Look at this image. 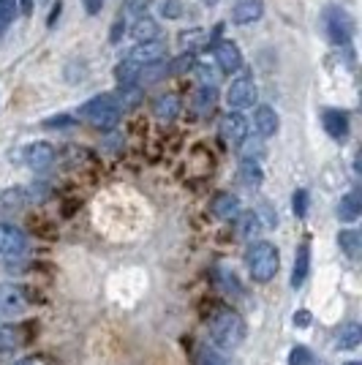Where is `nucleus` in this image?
<instances>
[{
	"instance_id": "c756f323",
	"label": "nucleus",
	"mask_w": 362,
	"mask_h": 365,
	"mask_svg": "<svg viewBox=\"0 0 362 365\" xmlns=\"http://www.w3.org/2000/svg\"><path fill=\"white\" fill-rule=\"evenodd\" d=\"M16 0H0V28H6L11 19L16 16Z\"/></svg>"
},
{
	"instance_id": "ea45409f",
	"label": "nucleus",
	"mask_w": 362,
	"mask_h": 365,
	"mask_svg": "<svg viewBox=\"0 0 362 365\" xmlns=\"http://www.w3.org/2000/svg\"><path fill=\"white\" fill-rule=\"evenodd\" d=\"M16 6L22 9V14H31L33 11V0H16Z\"/></svg>"
},
{
	"instance_id": "f3484780",
	"label": "nucleus",
	"mask_w": 362,
	"mask_h": 365,
	"mask_svg": "<svg viewBox=\"0 0 362 365\" xmlns=\"http://www.w3.org/2000/svg\"><path fill=\"white\" fill-rule=\"evenodd\" d=\"M311 273V245L302 243L297 248V257H294V270H291V287L294 289H300L302 284H305V278Z\"/></svg>"
},
{
	"instance_id": "6e6552de",
	"label": "nucleus",
	"mask_w": 362,
	"mask_h": 365,
	"mask_svg": "<svg viewBox=\"0 0 362 365\" xmlns=\"http://www.w3.org/2000/svg\"><path fill=\"white\" fill-rule=\"evenodd\" d=\"M221 137L232 142V145H240L242 139L248 137V120H245V115L242 112H227L224 118H221Z\"/></svg>"
},
{
	"instance_id": "cd10ccee",
	"label": "nucleus",
	"mask_w": 362,
	"mask_h": 365,
	"mask_svg": "<svg viewBox=\"0 0 362 365\" xmlns=\"http://www.w3.org/2000/svg\"><path fill=\"white\" fill-rule=\"evenodd\" d=\"M314 351L305 349V346H294L291 354H289V365H314Z\"/></svg>"
},
{
	"instance_id": "ddd939ff",
	"label": "nucleus",
	"mask_w": 362,
	"mask_h": 365,
	"mask_svg": "<svg viewBox=\"0 0 362 365\" xmlns=\"http://www.w3.org/2000/svg\"><path fill=\"white\" fill-rule=\"evenodd\" d=\"M262 14H264V0H240L232 9V19L237 25H251V22L262 19Z\"/></svg>"
},
{
	"instance_id": "dca6fc26",
	"label": "nucleus",
	"mask_w": 362,
	"mask_h": 365,
	"mask_svg": "<svg viewBox=\"0 0 362 365\" xmlns=\"http://www.w3.org/2000/svg\"><path fill=\"white\" fill-rule=\"evenodd\" d=\"M215 101H218V93L212 85H202L194 98H191V109L197 112V118H207L212 109H215Z\"/></svg>"
},
{
	"instance_id": "aec40b11",
	"label": "nucleus",
	"mask_w": 362,
	"mask_h": 365,
	"mask_svg": "<svg viewBox=\"0 0 362 365\" xmlns=\"http://www.w3.org/2000/svg\"><path fill=\"white\" fill-rule=\"evenodd\" d=\"M362 213V199L357 191H351V194H346V197L338 202V218L341 221H346V224H351V221H357Z\"/></svg>"
},
{
	"instance_id": "473e14b6",
	"label": "nucleus",
	"mask_w": 362,
	"mask_h": 365,
	"mask_svg": "<svg viewBox=\"0 0 362 365\" xmlns=\"http://www.w3.org/2000/svg\"><path fill=\"white\" fill-rule=\"evenodd\" d=\"M74 118H68V115H55V118H49L44 120V128H66V125H74Z\"/></svg>"
},
{
	"instance_id": "20e7f679",
	"label": "nucleus",
	"mask_w": 362,
	"mask_h": 365,
	"mask_svg": "<svg viewBox=\"0 0 362 365\" xmlns=\"http://www.w3.org/2000/svg\"><path fill=\"white\" fill-rule=\"evenodd\" d=\"M324 28H327V36H330L332 44L346 46L351 41V33H354V22L351 16L343 11V9H327L324 11Z\"/></svg>"
},
{
	"instance_id": "4c0bfd02",
	"label": "nucleus",
	"mask_w": 362,
	"mask_h": 365,
	"mask_svg": "<svg viewBox=\"0 0 362 365\" xmlns=\"http://www.w3.org/2000/svg\"><path fill=\"white\" fill-rule=\"evenodd\" d=\"M82 3H85L88 14H98V11H101V6H104V0H82Z\"/></svg>"
},
{
	"instance_id": "a878e982",
	"label": "nucleus",
	"mask_w": 362,
	"mask_h": 365,
	"mask_svg": "<svg viewBox=\"0 0 362 365\" xmlns=\"http://www.w3.org/2000/svg\"><path fill=\"white\" fill-rule=\"evenodd\" d=\"M259 232H262V221H259V215L257 213H240V235L242 237H257Z\"/></svg>"
},
{
	"instance_id": "393cba45",
	"label": "nucleus",
	"mask_w": 362,
	"mask_h": 365,
	"mask_svg": "<svg viewBox=\"0 0 362 365\" xmlns=\"http://www.w3.org/2000/svg\"><path fill=\"white\" fill-rule=\"evenodd\" d=\"M240 153H242V161H257L262 158V153H264V148H262V139H242L240 142Z\"/></svg>"
},
{
	"instance_id": "f03ea898",
	"label": "nucleus",
	"mask_w": 362,
	"mask_h": 365,
	"mask_svg": "<svg viewBox=\"0 0 362 365\" xmlns=\"http://www.w3.org/2000/svg\"><path fill=\"white\" fill-rule=\"evenodd\" d=\"M76 115L82 120H88L90 125H95V128L109 131V128H115L118 120H120V107L115 101V93H104V96H95L90 101H85Z\"/></svg>"
},
{
	"instance_id": "e433bc0d",
	"label": "nucleus",
	"mask_w": 362,
	"mask_h": 365,
	"mask_svg": "<svg viewBox=\"0 0 362 365\" xmlns=\"http://www.w3.org/2000/svg\"><path fill=\"white\" fill-rule=\"evenodd\" d=\"M123 31H125V22H115V25H112V36H109V38H112V44H118V41H120Z\"/></svg>"
},
{
	"instance_id": "4be33fe9",
	"label": "nucleus",
	"mask_w": 362,
	"mask_h": 365,
	"mask_svg": "<svg viewBox=\"0 0 362 365\" xmlns=\"http://www.w3.org/2000/svg\"><path fill=\"white\" fill-rule=\"evenodd\" d=\"M134 38L139 44H148V41H155V36H158V25L152 22L150 16H142V19H136L134 22Z\"/></svg>"
},
{
	"instance_id": "5701e85b",
	"label": "nucleus",
	"mask_w": 362,
	"mask_h": 365,
	"mask_svg": "<svg viewBox=\"0 0 362 365\" xmlns=\"http://www.w3.org/2000/svg\"><path fill=\"white\" fill-rule=\"evenodd\" d=\"M240 182L242 185H248V188H257L259 182H262V167H259L257 161H242L240 164Z\"/></svg>"
},
{
	"instance_id": "6ab92c4d",
	"label": "nucleus",
	"mask_w": 362,
	"mask_h": 365,
	"mask_svg": "<svg viewBox=\"0 0 362 365\" xmlns=\"http://www.w3.org/2000/svg\"><path fill=\"white\" fill-rule=\"evenodd\" d=\"M360 341H362V327L357 322L343 324V327L338 330V335H335V346H338V349H357Z\"/></svg>"
},
{
	"instance_id": "bb28decb",
	"label": "nucleus",
	"mask_w": 362,
	"mask_h": 365,
	"mask_svg": "<svg viewBox=\"0 0 362 365\" xmlns=\"http://www.w3.org/2000/svg\"><path fill=\"white\" fill-rule=\"evenodd\" d=\"M16 344H19V333H16L14 327L3 324V327H0V351L16 349Z\"/></svg>"
},
{
	"instance_id": "2f4dec72",
	"label": "nucleus",
	"mask_w": 362,
	"mask_h": 365,
	"mask_svg": "<svg viewBox=\"0 0 362 365\" xmlns=\"http://www.w3.org/2000/svg\"><path fill=\"white\" fill-rule=\"evenodd\" d=\"M197 365H229L215 349H202L199 351V363Z\"/></svg>"
},
{
	"instance_id": "7ed1b4c3",
	"label": "nucleus",
	"mask_w": 362,
	"mask_h": 365,
	"mask_svg": "<svg viewBox=\"0 0 362 365\" xmlns=\"http://www.w3.org/2000/svg\"><path fill=\"white\" fill-rule=\"evenodd\" d=\"M281 267V257H278V248L267 240H259L248 248V270L257 281H270L272 275L278 273Z\"/></svg>"
},
{
	"instance_id": "72a5a7b5",
	"label": "nucleus",
	"mask_w": 362,
	"mask_h": 365,
	"mask_svg": "<svg viewBox=\"0 0 362 365\" xmlns=\"http://www.w3.org/2000/svg\"><path fill=\"white\" fill-rule=\"evenodd\" d=\"M161 14L164 16H180V3H177V0H164Z\"/></svg>"
},
{
	"instance_id": "0eeeda50",
	"label": "nucleus",
	"mask_w": 362,
	"mask_h": 365,
	"mask_svg": "<svg viewBox=\"0 0 362 365\" xmlns=\"http://www.w3.org/2000/svg\"><path fill=\"white\" fill-rule=\"evenodd\" d=\"M212 55H215V63H218V68L224 74H234V71L242 68V52L234 41H221V44L215 46Z\"/></svg>"
},
{
	"instance_id": "a19ab883",
	"label": "nucleus",
	"mask_w": 362,
	"mask_h": 365,
	"mask_svg": "<svg viewBox=\"0 0 362 365\" xmlns=\"http://www.w3.org/2000/svg\"><path fill=\"white\" fill-rule=\"evenodd\" d=\"M343 365H362L360 360H348V363H343Z\"/></svg>"
},
{
	"instance_id": "39448f33",
	"label": "nucleus",
	"mask_w": 362,
	"mask_h": 365,
	"mask_svg": "<svg viewBox=\"0 0 362 365\" xmlns=\"http://www.w3.org/2000/svg\"><path fill=\"white\" fill-rule=\"evenodd\" d=\"M28 308V289L19 284H0V319L19 317Z\"/></svg>"
},
{
	"instance_id": "b1692460",
	"label": "nucleus",
	"mask_w": 362,
	"mask_h": 365,
	"mask_svg": "<svg viewBox=\"0 0 362 365\" xmlns=\"http://www.w3.org/2000/svg\"><path fill=\"white\" fill-rule=\"evenodd\" d=\"M3 205H6V207L31 205V191H28V188H9V191H3Z\"/></svg>"
},
{
	"instance_id": "a211bd4d",
	"label": "nucleus",
	"mask_w": 362,
	"mask_h": 365,
	"mask_svg": "<svg viewBox=\"0 0 362 365\" xmlns=\"http://www.w3.org/2000/svg\"><path fill=\"white\" fill-rule=\"evenodd\" d=\"M161 49H164V46L158 44V41H148V44L134 46V49L125 55V61L136 63V66H148V63L161 61Z\"/></svg>"
},
{
	"instance_id": "9b49d317",
	"label": "nucleus",
	"mask_w": 362,
	"mask_h": 365,
	"mask_svg": "<svg viewBox=\"0 0 362 365\" xmlns=\"http://www.w3.org/2000/svg\"><path fill=\"white\" fill-rule=\"evenodd\" d=\"M25 251V235L14 224H0V257H14Z\"/></svg>"
},
{
	"instance_id": "7c9ffc66",
	"label": "nucleus",
	"mask_w": 362,
	"mask_h": 365,
	"mask_svg": "<svg viewBox=\"0 0 362 365\" xmlns=\"http://www.w3.org/2000/svg\"><path fill=\"white\" fill-rule=\"evenodd\" d=\"M148 6H150V0H128V3H125V14L142 19L145 11H148Z\"/></svg>"
},
{
	"instance_id": "423d86ee",
	"label": "nucleus",
	"mask_w": 362,
	"mask_h": 365,
	"mask_svg": "<svg viewBox=\"0 0 362 365\" xmlns=\"http://www.w3.org/2000/svg\"><path fill=\"white\" fill-rule=\"evenodd\" d=\"M257 98H259L257 82H254L251 76H237V79H232V85H229V91H227V101L234 112H240V109H245V107H254Z\"/></svg>"
},
{
	"instance_id": "c9c22d12",
	"label": "nucleus",
	"mask_w": 362,
	"mask_h": 365,
	"mask_svg": "<svg viewBox=\"0 0 362 365\" xmlns=\"http://www.w3.org/2000/svg\"><path fill=\"white\" fill-rule=\"evenodd\" d=\"M294 324H297V327H308V324H311V314H308V311H297V314H294Z\"/></svg>"
},
{
	"instance_id": "1a4fd4ad",
	"label": "nucleus",
	"mask_w": 362,
	"mask_h": 365,
	"mask_svg": "<svg viewBox=\"0 0 362 365\" xmlns=\"http://www.w3.org/2000/svg\"><path fill=\"white\" fill-rule=\"evenodd\" d=\"M55 148L52 145H46V142H33L25 148V164L36 172H41V169H49L55 164Z\"/></svg>"
},
{
	"instance_id": "9d476101",
	"label": "nucleus",
	"mask_w": 362,
	"mask_h": 365,
	"mask_svg": "<svg viewBox=\"0 0 362 365\" xmlns=\"http://www.w3.org/2000/svg\"><path fill=\"white\" fill-rule=\"evenodd\" d=\"M180 109H182V101L177 93H161V96H155V101H152V118H158V120H164V123H172L175 118H180Z\"/></svg>"
},
{
	"instance_id": "f704fd0d",
	"label": "nucleus",
	"mask_w": 362,
	"mask_h": 365,
	"mask_svg": "<svg viewBox=\"0 0 362 365\" xmlns=\"http://www.w3.org/2000/svg\"><path fill=\"white\" fill-rule=\"evenodd\" d=\"M221 284H224V287H227V292H237V294H240L242 292V287L240 284H237V278H234V275H229V273H221Z\"/></svg>"
},
{
	"instance_id": "58836bf2",
	"label": "nucleus",
	"mask_w": 362,
	"mask_h": 365,
	"mask_svg": "<svg viewBox=\"0 0 362 365\" xmlns=\"http://www.w3.org/2000/svg\"><path fill=\"white\" fill-rule=\"evenodd\" d=\"M61 9H63V6H61V0H58V3L52 6V11H49V19H46V25H49V28L58 22V16H61Z\"/></svg>"
},
{
	"instance_id": "79ce46f5",
	"label": "nucleus",
	"mask_w": 362,
	"mask_h": 365,
	"mask_svg": "<svg viewBox=\"0 0 362 365\" xmlns=\"http://www.w3.org/2000/svg\"><path fill=\"white\" fill-rule=\"evenodd\" d=\"M19 365H31V363H19Z\"/></svg>"
},
{
	"instance_id": "c85d7f7f",
	"label": "nucleus",
	"mask_w": 362,
	"mask_h": 365,
	"mask_svg": "<svg viewBox=\"0 0 362 365\" xmlns=\"http://www.w3.org/2000/svg\"><path fill=\"white\" fill-rule=\"evenodd\" d=\"M308 202H311V199H308V191H305V188H297L294 197H291V207H294V215H297V218H305Z\"/></svg>"
},
{
	"instance_id": "4468645a",
	"label": "nucleus",
	"mask_w": 362,
	"mask_h": 365,
	"mask_svg": "<svg viewBox=\"0 0 362 365\" xmlns=\"http://www.w3.org/2000/svg\"><path fill=\"white\" fill-rule=\"evenodd\" d=\"M212 213L218 215L221 221H234V218H240V199L234 197V194H215L212 199Z\"/></svg>"
},
{
	"instance_id": "f8f14e48",
	"label": "nucleus",
	"mask_w": 362,
	"mask_h": 365,
	"mask_svg": "<svg viewBox=\"0 0 362 365\" xmlns=\"http://www.w3.org/2000/svg\"><path fill=\"white\" fill-rule=\"evenodd\" d=\"M321 125L335 142H343L348 137V118L341 109H324L321 112Z\"/></svg>"
},
{
	"instance_id": "2eb2a0df",
	"label": "nucleus",
	"mask_w": 362,
	"mask_h": 365,
	"mask_svg": "<svg viewBox=\"0 0 362 365\" xmlns=\"http://www.w3.org/2000/svg\"><path fill=\"white\" fill-rule=\"evenodd\" d=\"M254 125H257L259 137L262 139H270L278 134V112L272 107H259L257 112H254Z\"/></svg>"
},
{
	"instance_id": "f257e3e1",
	"label": "nucleus",
	"mask_w": 362,
	"mask_h": 365,
	"mask_svg": "<svg viewBox=\"0 0 362 365\" xmlns=\"http://www.w3.org/2000/svg\"><path fill=\"white\" fill-rule=\"evenodd\" d=\"M207 330H210L212 346H218V349H237L245 341V322L240 319V314H234L229 308H221L212 314Z\"/></svg>"
},
{
	"instance_id": "412c9836",
	"label": "nucleus",
	"mask_w": 362,
	"mask_h": 365,
	"mask_svg": "<svg viewBox=\"0 0 362 365\" xmlns=\"http://www.w3.org/2000/svg\"><path fill=\"white\" fill-rule=\"evenodd\" d=\"M338 245L343 248V254H346L348 259H357L362 251V237L357 229H343L341 235H338Z\"/></svg>"
}]
</instances>
